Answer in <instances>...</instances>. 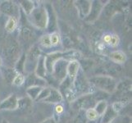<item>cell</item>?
<instances>
[{"mask_svg":"<svg viewBox=\"0 0 132 123\" xmlns=\"http://www.w3.org/2000/svg\"><path fill=\"white\" fill-rule=\"evenodd\" d=\"M117 115L118 113L115 112V110L112 108V106H108L106 111L102 115L101 123H112L116 119Z\"/></svg>","mask_w":132,"mask_h":123,"instance_id":"14","label":"cell"},{"mask_svg":"<svg viewBox=\"0 0 132 123\" xmlns=\"http://www.w3.org/2000/svg\"><path fill=\"white\" fill-rule=\"evenodd\" d=\"M30 22L36 28L44 30L48 26V13L45 7H39L34 8L30 14L28 16Z\"/></svg>","mask_w":132,"mask_h":123,"instance_id":"2","label":"cell"},{"mask_svg":"<svg viewBox=\"0 0 132 123\" xmlns=\"http://www.w3.org/2000/svg\"><path fill=\"white\" fill-rule=\"evenodd\" d=\"M0 12L8 17H16L19 16L20 12L16 3L12 1H3L0 3Z\"/></svg>","mask_w":132,"mask_h":123,"instance_id":"7","label":"cell"},{"mask_svg":"<svg viewBox=\"0 0 132 123\" xmlns=\"http://www.w3.org/2000/svg\"><path fill=\"white\" fill-rule=\"evenodd\" d=\"M54 109H55L56 114H57V115H60L63 112H64V108H63V106L60 103H57V105L55 106V108H54Z\"/></svg>","mask_w":132,"mask_h":123,"instance_id":"35","label":"cell"},{"mask_svg":"<svg viewBox=\"0 0 132 123\" xmlns=\"http://www.w3.org/2000/svg\"><path fill=\"white\" fill-rule=\"evenodd\" d=\"M110 39H111V35L107 34L105 35H103V39H102V42L104 44H109V42H110Z\"/></svg>","mask_w":132,"mask_h":123,"instance_id":"36","label":"cell"},{"mask_svg":"<svg viewBox=\"0 0 132 123\" xmlns=\"http://www.w3.org/2000/svg\"><path fill=\"white\" fill-rule=\"evenodd\" d=\"M32 100L29 97H23L21 99H18L17 101V109L21 111H26L29 109L32 106Z\"/></svg>","mask_w":132,"mask_h":123,"instance_id":"18","label":"cell"},{"mask_svg":"<svg viewBox=\"0 0 132 123\" xmlns=\"http://www.w3.org/2000/svg\"><path fill=\"white\" fill-rule=\"evenodd\" d=\"M50 36V42H51L52 46H55V45H57L61 41V36L60 34L58 32H56L54 31L51 35H49Z\"/></svg>","mask_w":132,"mask_h":123,"instance_id":"29","label":"cell"},{"mask_svg":"<svg viewBox=\"0 0 132 123\" xmlns=\"http://www.w3.org/2000/svg\"><path fill=\"white\" fill-rule=\"evenodd\" d=\"M50 92V88H43V89L41 90V92L39 93V96L37 98V99L35 101H44V100L46 99Z\"/></svg>","mask_w":132,"mask_h":123,"instance_id":"32","label":"cell"},{"mask_svg":"<svg viewBox=\"0 0 132 123\" xmlns=\"http://www.w3.org/2000/svg\"><path fill=\"white\" fill-rule=\"evenodd\" d=\"M20 5L22 8V10L25 12V14L29 16L31 12L34 10V2L30 1V0H23L20 1Z\"/></svg>","mask_w":132,"mask_h":123,"instance_id":"24","label":"cell"},{"mask_svg":"<svg viewBox=\"0 0 132 123\" xmlns=\"http://www.w3.org/2000/svg\"><path fill=\"white\" fill-rule=\"evenodd\" d=\"M62 100H63V96L62 93L60 92V90L50 88V92L48 96L43 102L51 103H60Z\"/></svg>","mask_w":132,"mask_h":123,"instance_id":"12","label":"cell"},{"mask_svg":"<svg viewBox=\"0 0 132 123\" xmlns=\"http://www.w3.org/2000/svg\"><path fill=\"white\" fill-rule=\"evenodd\" d=\"M2 64H3V60H2V58H0V67L2 66Z\"/></svg>","mask_w":132,"mask_h":123,"instance_id":"39","label":"cell"},{"mask_svg":"<svg viewBox=\"0 0 132 123\" xmlns=\"http://www.w3.org/2000/svg\"><path fill=\"white\" fill-rule=\"evenodd\" d=\"M109 58H110V59L113 62L117 63V64H122V63H125L127 59L126 53L122 51H120V50L112 52L110 54H109Z\"/></svg>","mask_w":132,"mask_h":123,"instance_id":"15","label":"cell"},{"mask_svg":"<svg viewBox=\"0 0 132 123\" xmlns=\"http://www.w3.org/2000/svg\"><path fill=\"white\" fill-rule=\"evenodd\" d=\"M104 5L100 1H94L92 2L91 5V9L89 13V15L86 17L85 21L88 22H93L98 17L99 14L101 13Z\"/></svg>","mask_w":132,"mask_h":123,"instance_id":"8","label":"cell"},{"mask_svg":"<svg viewBox=\"0 0 132 123\" xmlns=\"http://www.w3.org/2000/svg\"><path fill=\"white\" fill-rule=\"evenodd\" d=\"M89 81L96 88L108 94L114 93L117 85V80L112 76H94L91 77Z\"/></svg>","mask_w":132,"mask_h":123,"instance_id":"1","label":"cell"},{"mask_svg":"<svg viewBox=\"0 0 132 123\" xmlns=\"http://www.w3.org/2000/svg\"><path fill=\"white\" fill-rule=\"evenodd\" d=\"M25 62H26V53H22L21 57H19L18 60L16 62L14 66V70L17 74H22L25 69Z\"/></svg>","mask_w":132,"mask_h":123,"instance_id":"22","label":"cell"},{"mask_svg":"<svg viewBox=\"0 0 132 123\" xmlns=\"http://www.w3.org/2000/svg\"><path fill=\"white\" fill-rule=\"evenodd\" d=\"M85 115L86 119L89 121H95L99 117L98 115V113L96 112V111L94 110V108H90V109H88V110H86Z\"/></svg>","mask_w":132,"mask_h":123,"instance_id":"28","label":"cell"},{"mask_svg":"<svg viewBox=\"0 0 132 123\" xmlns=\"http://www.w3.org/2000/svg\"><path fill=\"white\" fill-rule=\"evenodd\" d=\"M39 44L44 48H50L52 46L51 42H50V36L49 35H44L41 36L39 39Z\"/></svg>","mask_w":132,"mask_h":123,"instance_id":"30","label":"cell"},{"mask_svg":"<svg viewBox=\"0 0 132 123\" xmlns=\"http://www.w3.org/2000/svg\"><path fill=\"white\" fill-rule=\"evenodd\" d=\"M120 43V38L117 35H111V39L109 45L112 47H117Z\"/></svg>","mask_w":132,"mask_h":123,"instance_id":"34","label":"cell"},{"mask_svg":"<svg viewBox=\"0 0 132 123\" xmlns=\"http://www.w3.org/2000/svg\"><path fill=\"white\" fill-rule=\"evenodd\" d=\"M47 74L46 67H45V58L44 56H40L36 64L35 69V75L40 79H44Z\"/></svg>","mask_w":132,"mask_h":123,"instance_id":"11","label":"cell"},{"mask_svg":"<svg viewBox=\"0 0 132 123\" xmlns=\"http://www.w3.org/2000/svg\"><path fill=\"white\" fill-rule=\"evenodd\" d=\"M76 101L77 107L85 111L90 108H94L98 103L97 98L94 94H85L80 98H77Z\"/></svg>","mask_w":132,"mask_h":123,"instance_id":"6","label":"cell"},{"mask_svg":"<svg viewBox=\"0 0 132 123\" xmlns=\"http://www.w3.org/2000/svg\"><path fill=\"white\" fill-rule=\"evenodd\" d=\"M42 89L43 87H41V86H30V87L27 88L26 94L32 101H35Z\"/></svg>","mask_w":132,"mask_h":123,"instance_id":"19","label":"cell"},{"mask_svg":"<svg viewBox=\"0 0 132 123\" xmlns=\"http://www.w3.org/2000/svg\"><path fill=\"white\" fill-rule=\"evenodd\" d=\"M17 23H18V20L16 17H9L6 23V26H5V30L9 33L13 32L17 27Z\"/></svg>","mask_w":132,"mask_h":123,"instance_id":"25","label":"cell"},{"mask_svg":"<svg viewBox=\"0 0 132 123\" xmlns=\"http://www.w3.org/2000/svg\"><path fill=\"white\" fill-rule=\"evenodd\" d=\"M2 123H10V122H9L7 120H6V119H3V121H2Z\"/></svg>","mask_w":132,"mask_h":123,"instance_id":"38","label":"cell"},{"mask_svg":"<svg viewBox=\"0 0 132 123\" xmlns=\"http://www.w3.org/2000/svg\"><path fill=\"white\" fill-rule=\"evenodd\" d=\"M17 73L16 71L14 70V68L12 67H4L3 69V75L5 80L7 81V84L12 83V80L14 79V77L16 76Z\"/></svg>","mask_w":132,"mask_h":123,"instance_id":"20","label":"cell"},{"mask_svg":"<svg viewBox=\"0 0 132 123\" xmlns=\"http://www.w3.org/2000/svg\"><path fill=\"white\" fill-rule=\"evenodd\" d=\"M68 62H69L68 60H66L64 58H61L58 59L54 63V65L53 67L52 74L57 80L62 81L67 76V69Z\"/></svg>","mask_w":132,"mask_h":123,"instance_id":"5","label":"cell"},{"mask_svg":"<svg viewBox=\"0 0 132 123\" xmlns=\"http://www.w3.org/2000/svg\"><path fill=\"white\" fill-rule=\"evenodd\" d=\"M107 108H108V103L106 100L103 99L100 100V101H98V103H96V105H95L94 108L98 113V116H102L104 113V112L106 111Z\"/></svg>","mask_w":132,"mask_h":123,"instance_id":"26","label":"cell"},{"mask_svg":"<svg viewBox=\"0 0 132 123\" xmlns=\"http://www.w3.org/2000/svg\"><path fill=\"white\" fill-rule=\"evenodd\" d=\"M35 82H39V84L41 86L45 85L44 80L39 78V77H37L35 75V73L30 74L28 76V78H27L26 80H25V83L27 85H28L29 87H30V86H37V85H36V84H35Z\"/></svg>","mask_w":132,"mask_h":123,"instance_id":"23","label":"cell"},{"mask_svg":"<svg viewBox=\"0 0 132 123\" xmlns=\"http://www.w3.org/2000/svg\"><path fill=\"white\" fill-rule=\"evenodd\" d=\"M40 56H41V50L38 45L35 44L31 47L26 54L24 71L28 72V73H31L32 71H34Z\"/></svg>","mask_w":132,"mask_h":123,"instance_id":"4","label":"cell"},{"mask_svg":"<svg viewBox=\"0 0 132 123\" xmlns=\"http://www.w3.org/2000/svg\"><path fill=\"white\" fill-rule=\"evenodd\" d=\"M118 93H120L121 94H124L126 93H129L131 91V80L126 79L124 80L119 83H117L116 90Z\"/></svg>","mask_w":132,"mask_h":123,"instance_id":"16","label":"cell"},{"mask_svg":"<svg viewBox=\"0 0 132 123\" xmlns=\"http://www.w3.org/2000/svg\"><path fill=\"white\" fill-rule=\"evenodd\" d=\"M47 13H48V26H47V29L49 30L51 29H54L57 26V20H56V15L54 13V11L53 9L52 5L50 4H47L46 7Z\"/></svg>","mask_w":132,"mask_h":123,"instance_id":"13","label":"cell"},{"mask_svg":"<svg viewBox=\"0 0 132 123\" xmlns=\"http://www.w3.org/2000/svg\"><path fill=\"white\" fill-rule=\"evenodd\" d=\"M17 101L18 98L16 94H11L10 96L4 99L3 101L0 102V111L6 110H16L17 109Z\"/></svg>","mask_w":132,"mask_h":123,"instance_id":"9","label":"cell"},{"mask_svg":"<svg viewBox=\"0 0 132 123\" xmlns=\"http://www.w3.org/2000/svg\"><path fill=\"white\" fill-rule=\"evenodd\" d=\"M76 3L80 9V13L82 14L85 17H86L90 12L91 9V5H92V2L91 1H86V0H79V1H76Z\"/></svg>","mask_w":132,"mask_h":123,"instance_id":"17","label":"cell"},{"mask_svg":"<svg viewBox=\"0 0 132 123\" xmlns=\"http://www.w3.org/2000/svg\"><path fill=\"white\" fill-rule=\"evenodd\" d=\"M3 54L8 62L16 63V61L18 60L20 55V45L14 38L8 37L7 39Z\"/></svg>","mask_w":132,"mask_h":123,"instance_id":"3","label":"cell"},{"mask_svg":"<svg viewBox=\"0 0 132 123\" xmlns=\"http://www.w3.org/2000/svg\"><path fill=\"white\" fill-rule=\"evenodd\" d=\"M87 119H86L85 115L84 113H80L79 115H77L71 123H87Z\"/></svg>","mask_w":132,"mask_h":123,"instance_id":"33","label":"cell"},{"mask_svg":"<svg viewBox=\"0 0 132 123\" xmlns=\"http://www.w3.org/2000/svg\"><path fill=\"white\" fill-rule=\"evenodd\" d=\"M25 80L26 78L23 76V74H16L12 80V84L16 86H21L23 84H25Z\"/></svg>","mask_w":132,"mask_h":123,"instance_id":"31","label":"cell"},{"mask_svg":"<svg viewBox=\"0 0 132 123\" xmlns=\"http://www.w3.org/2000/svg\"><path fill=\"white\" fill-rule=\"evenodd\" d=\"M80 68V62L74 59V60H71L68 62L67 65V76L69 78L73 80L76 78V76L79 74V71Z\"/></svg>","mask_w":132,"mask_h":123,"instance_id":"10","label":"cell"},{"mask_svg":"<svg viewBox=\"0 0 132 123\" xmlns=\"http://www.w3.org/2000/svg\"><path fill=\"white\" fill-rule=\"evenodd\" d=\"M41 123H57V121L54 120V118L53 117H50V118H48V119L43 121Z\"/></svg>","mask_w":132,"mask_h":123,"instance_id":"37","label":"cell"},{"mask_svg":"<svg viewBox=\"0 0 132 123\" xmlns=\"http://www.w3.org/2000/svg\"><path fill=\"white\" fill-rule=\"evenodd\" d=\"M20 36L22 41L24 42H29V41L32 39V30H31L29 26H23L21 28L20 30Z\"/></svg>","mask_w":132,"mask_h":123,"instance_id":"21","label":"cell"},{"mask_svg":"<svg viewBox=\"0 0 132 123\" xmlns=\"http://www.w3.org/2000/svg\"><path fill=\"white\" fill-rule=\"evenodd\" d=\"M63 93H64L66 99L67 100L68 102L72 103V102L76 101V100L77 99V94L75 92V90L71 87L65 89L64 91H63Z\"/></svg>","mask_w":132,"mask_h":123,"instance_id":"27","label":"cell"}]
</instances>
